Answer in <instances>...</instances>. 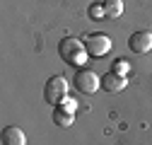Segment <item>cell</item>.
<instances>
[{
	"mask_svg": "<svg viewBox=\"0 0 152 145\" xmlns=\"http://www.w3.org/2000/svg\"><path fill=\"white\" fill-rule=\"evenodd\" d=\"M44 99H46L51 106L65 102V99H68V82H65L61 75L48 78V80H46V87H44Z\"/></svg>",
	"mask_w": 152,
	"mask_h": 145,
	"instance_id": "1",
	"label": "cell"
},
{
	"mask_svg": "<svg viewBox=\"0 0 152 145\" xmlns=\"http://www.w3.org/2000/svg\"><path fill=\"white\" fill-rule=\"evenodd\" d=\"M58 51H61V58L65 63H82L85 61V53H87L82 48V41L80 39H72V36H68V39L61 41Z\"/></svg>",
	"mask_w": 152,
	"mask_h": 145,
	"instance_id": "2",
	"label": "cell"
},
{
	"mask_svg": "<svg viewBox=\"0 0 152 145\" xmlns=\"http://www.w3.org/2000/svg\"><path fill=\"white\" fill-rule=\"evenodd\" d=\"M72 85H75V89L82 92V94H94V92H97V87L102 85V80L97 78V72L80 68L77 72H75V78H72Z\"/></svg>",
	"mask_w": 152,
	"mask_h": 145,
	"instance_id": "3",
	"label": "cell"
},
{
	"mask_svg": "<svg viewBox=\"0 0 152 145\" xmlns=\"http://www.w3.org/2000/svg\"><path fill=\"white\" fill-rule=\"evenodd\" d=\"M85 51L89 53V56H94V58H102V56H106V53L111 51V39L106 34H92L85 41Z\"/></svg>",
	"mask_w": 152,
	"mask_h": 145,
	"instance_id": "4",
	"label": "cell"
},
{
	"mask_svg": "<svg viewBox=\"0 0 152 145\" xmlns=\"http://www.w3.org/2000/svg\"><path fill=\"white\" fill-rule=\"evenodd\" d=\"M128 46H130L133 53H147V51L152 48V34H150L147 29L135 31V34L128 39Z\"/></svg>",
	"mask_w": 152,
	"mask_h": 145,
	"instance_id": "5",
	"label": "cell"
},
{
	"mask_svg": "<svg viewBox=\"0 0 152 145\" xmlns=\"http://www.w3.org/2000/svg\"><path fill=\"white\" fill-rule=\"evenodd\" d=\"M3 145H27V135L17 126H7L3 131Z\"/></svg>",
	"mask_w": 152,
	"mask_h": 145,
	"instance_id": "6",
	"label": "cell"
},
{
	"mask_svg": "<svg viewBox=\"0 0 152 145\" xmlns=\"http://www.w3.org/2000/svg\"><path fill=\"white\" fill-rule=\"evenodd\" d=\"M126 78L116 75V72H106V75L102 78V87L106 89V92H123V87H126Z\"/></svg>",
	"mask_w": 152,
	"mask_h": 145,
	"instance_id": "7",
	"label": "cell"
},
{
	"mask_svg": "<svg viewBox=\"0 0 152 145\" xmlns=\"http://www.w3.org/2000/svg\"><path fill=\"white\" fill-rule=\"evenodd\" d=\"M53 123L56 126H61V128H68V126H72V121H75V114H70V111H65L63 106H53Z\"/></svg>",
	"mask_w": 152,
	"mask_h": 145,
	"instance_id": "8",
	"label": "cell"
},
{
	"mask_svg": "<svg viewBox=\"0 0 152 145\" xmlns=\"http://www.w3.org/2000/svg\"><path fill=\"white\" fill-rule=\"evenodd\" d=\"M106 17H121L123 15V0H104Z\"/></svg>",
	"mask_w": 152,
	"mask_h": 145,
	"instance_id": "9",
	"label": "cell"
},
{
	"mask_svg": "<svg viewBox=\"0 0 152 145\" xmlns=\"http://www.w3.org/2000/svg\"><path fill=\"white\" fill-rule=\"evenodd\" d=\"M87 15L92 17V20H104V17H106L104 3H92V5H89V10H87Z\"/></svg>",
	"mask_w": 152,
	"mask_h": 145,
	"instance_id": "10",
	"label": "cell"
},
{
	"mask_svg": "<svg viewBox=\"0 0 152 145\" xmlns=\"http://www.w3.org/2000/svg\"><path fill=\"white\" fill-rule=\"evenodd\" d=\"M111 72H116V75L126 78L128 72H130V68H128V63H126V61H116V63H113V68H111Z\"/></svg>",
	"mask_w": 152,
	"mask_h": 145,
	"instance_id": "11",
	"label": "cell"
},
{
	"mask_svg": "<svg viewBox=\"0 0 152 145\" xmlns=\"http://www.w3.org/2000/svg\"><path fill=\"white\" fill-rule=\"evenodd\" d=\"M63 109H65V111H70V114H75V109H77V104H75L72 99H65V102H63Z\"/></svg>",
	"mask_w": 152,
	"mask_h": 145,
	"instance_id": "12",
	"label": "cell"
}]
</instances>
